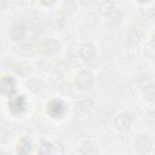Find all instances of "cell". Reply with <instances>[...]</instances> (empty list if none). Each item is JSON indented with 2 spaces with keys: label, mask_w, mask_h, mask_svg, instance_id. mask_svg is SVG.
<instances>
[{
  "label": "cell",
  "mask_w": 155,
  "mask_h": 155,
  "mask_svg": "<svg viewBox=\"0 0 155 155\" xmlns=\"http://www.w3.org/2000/svg\"><path fill=\"white\" fill-rule=\"evenodd\" d=\"M99 11H101V13H102L104 17H107V18L114 21V22L120 21V18H121V12H120V10H119L110 0H103V1L99 4Z\"/></svg>",
  "instance_id": "cell-1"
},
{
  "label": "cell",
  "mask_w": 155,
  "mask_h": 155,
  "mask_svg": "<svg viewBox=\"0 0 155 155\" xmlns=\"http://www.w3.org/2000/svg\"><path fill=\"white\" fill-rule=\"evenodd\" d=\"M153 148V140L147 134H139L134 140V149L138 153H149Z\"/></svg>",
  "instance_id": "cell-2"
},
{
  "label": "cell",
  "mask_w": 155,
  "mask_h": 155,
  "mask_svg": "<svg viewBox=\"0 0 155 155\" xmlns=\"http://www.w3.org/2000/svg\"><path fill=\"white\" fill-rule=\"evenodd\" d=\"M65 111V105L59 99H53L47 104V113L52 117H61Z\"/></svg>",
  "instance_id": "cell-3"
},
{
  "label": "cell",
  "mask_w": 155,
  "mask_h": 155,
  "mask_svg": "<svg viewBox=\"0 0 155 155\" xmlns=\"http://www.w3.org/2000/svg\"><path fill=\"white\" fill-rule=\"evenodd\" d=\"M76 85L80 90H90L93 85V75L90 71H81L76 78Z\"/></svg>",
  "instance_id": "cell-4"
},
{
  "label": "cell",
  "mask_w": 155,
  "mask_h": 155,
  "mask_svg": "<svg viewBox=\"0 0 155 155\" xmlns=\"http://www.w3.org/2000/svg\"><path fill=\"white\" fill-rule=\"evenodd\" d=\"M8 107L13 113H19L24 109L25 107V99L23 98V96H16L10 98L8 101Z\"/></svg>",
  "instance_id": "cell-5"
},
{
  "label": "cell",
  "mask_w": 155,
  "mask_h": 155,
  "mask_svg": "<svg viewBox=\"0 0 155 155\" xmlns=\"http://www.w3.org/2000/svg\"><path fill=\"white\" fill-rule=\"evenodd\" d=\"M1 92L5 94V93H8L11 94L15 88H16V84H15V80L11 78V76H2L1 79Z\"/></svg>",
  "instance_id": "cell-6"
},
{
  "label": "cell",
  "mask_w": 155,
  "mask_h": 155,
  "mask_svg": "<svg viewBox=\"0 0 155 155\" xmlns=\"http://www.w3.org/2000/svg\"><path fill=\"white\" fill-rule=\"evenodd\" d=\"M131 122H132V117L130 115H119L116 119H115V126L117 130L120 131H125L127 130L130 126H131Z\"/></svg>",
  "instance_id": "cell-7"
},
{
  "label": "cell",
  "mask_w": 155,
  "mask_h": 155,
  "mask_svg": "<svg viewBox=\"0 0 155 155\" xmlns=\"http://www.w3.org/2000/svg\"><path fill=\"white\" fill-rule=\"evenodd\" d=\"M96 54V50L91 44H84L80 47V56L84 61H91Z\"/></svg>",
  "instance_id": "cell-8"
},
{
  "label": "cell",
  "mask_w": 155,
  "mask_h": 155,
  "mask_svg": "<svg viewBox=\"0 0 155 155\" xmlns=\"http://www.w3.org/2000/svg\"><path fill=\"white\" fill-rule=\"evenodd\" d=\"M81 148H86V150H82V151H81L82 154H96V153H98L97 147H96L93 143H91L90 140L84 142V143L81 144Z\"/></svg>",
  "instance_id": "cell-9"
},
{
  "label": "cell",
  "mask_w": 155,
  "mask_h": 155,
  "mask_svg": "<svg viewBox=\"0 0 155 155\" xmlns=\"http://www.w3.org/2000/svg\"><path fill=\"white\" fill-rule=\"evenodd\" d=\"M144 94L149 101H155V86L149 85L144 88Z\"/></svg>",
  "instance_id": "cell-10"
},
{
  "label": "cell",
  "mask_w": 155,
  "mask_h": 155,
  "mask_svg": "<svg viewBox=\"0 0 155 155\" xmlns=\"http://www.w3.org/2000/svg\"><path fill=\"white\" fill-rule=\"evenodd\" d=\"M80 2H81V5L82 6H91V5H93L94 2H96V0H80Z\"/></svg>",
  "instance_id": "cell-11"
},
{
  "label": "cell",
  "mask_w": 155,
  "mask_h": 155,
  "mask_svg": "<svg viewBox=\"0 0 155 155\" xmlns=\"http://www.w3.org/2000/svg\"><path fill=\"white\" fill-rule=\"evenodd\" d=\"M54 1H56V0H41V2H42L45 6H51V5L54 4Z\"/></svg>",
  "instance_id": "cell-12"
},
{
  "label": "cell",
  "mask_w": 155,
  "mask_h": 155,
  "mask_svg": "<svg viewBox=\"0 0 155 155\" xmlns=\"http://www.w3.org/2000/svg\"><path fill=\"white\" fill-rule=\"evenodd\" d=\"M151 45L155 47V31H154V34H153V38H151Z\"/></svg>",
  "instance_id": "cell-13"
},
{
  "label": "cell",
  "mask_w": 155,
  "mask_h": 155,
  "mask_svg": "<svg viewBox=\"0 0 155 155\" xmlns=\"http://www.w3.org/2000/svg\"><path fill=\"white\" fill-rule=\"evenodd\" d=\"M139 2H147V1H149V0H138Z\"/></svg>",
  "instance_id": "cell-14"
}]
</instances>
